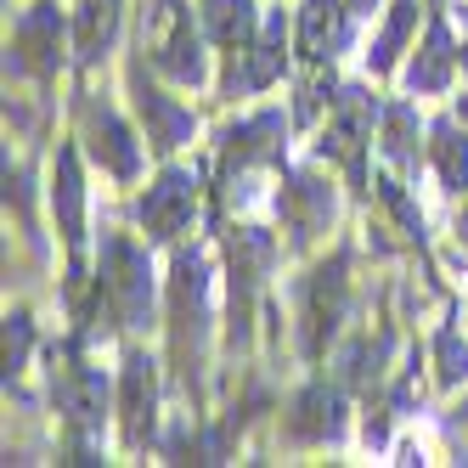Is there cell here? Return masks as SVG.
<instances>
[{
    "mask_svg": "<svg viewBox=\"0 0 468 468\" xmlns=\"http://www.w3.org/2000/svg\"><path fill=\"white\" fill-rule=\"evenodd\" d=\"M226 271L215 265V249L192 238L170 249V277H164V361H170V389H181L192 407H204L215 345H226Z\"/></svg>",
    "mask_w": 468,
    "mask_h": 468,
    "instance_id": "1",
    "label": "cell"
},
{
    "mask_svg": "<svg viewBox=\"0 0 468 468\" xmlns=\"http://www.w3.org/2000/svg\"><path fill=\"white\" fill-rule=\"evenodd\" d=\"M293 102H260L238 113L215 136V197L226 215L254 220V209H271V192L288 170V136H293Z\"/></svg>",
    "mask_w": 468,
    "mask_h": 468,
    "instance_id": "2",
    "label": "cell"
},
{
    "mask_svg": "<svg viewBox=\"0 0 468 468\" xmlns=\"http://www.w3.org/2000/svg\"><path fill=\"white\" fill-rule=\"evenodd\" d=\"M158 254L136 226H108L96 238L90 260V305L96 322L108 316L119 339H153L164 327V277H158Z\"/></svg>",
    "mask_w": 468,
    "mask_h": 468,
    "instance_id": "3",
    "label": "cell"
},
{
    "mask_svg": "<svg viewBox=\"0 0 468 468\" xmlns=\"http://www.w3.org/2000/svg\"><path fill=\"white\" fill-rule=\"evenodd\" d=\"M288 311H293V345L305 367L333 361V350L345 345L350 316H356V260L350 243H327L305 260V271L288 288Z\"/></svg>",
    "mask_w": 468,
    "mask_h": 468,
    "instance_id": "4",
    "label": "cell"
},
{
    "mask_svg": "<svg viewBox=\"0 0 468 468\" xmlns=\"http://www.w3.org/2000/svg\"><path fill=\"white\" fill-rule=\"evenodd\" d=\"M345 197H356V192H350V181L333 170V164H322L311 153L288 164L277 192H271V226L282 231L288 260H311L316 249H327L333 238H339Z\"/></svg>",
    "mask_w": 468,
    "mask_h": 468,
    "instance_id": "5",
    "label": "cell"
},
{
    "mask_svg": "<svg viewBox=\"0 0 468 468\" xmlns=\"http://www.w3.org/2000/svg\"><path fill=\"white\" fill-rule=\"evenodd\" d=\"M136 51L170 85H181L186 96H209L220 85V62H215V46H209V28H204L197 0H142Z\"/></svg>",
    "mask_w": 468,
    "mask_h": 468,
    "instance_id": "6",
    "label": "cell"
},
{
    "mask_svg": "<svg viewBox=\"0 0 468 468\" xmlns=\"http://www.w3.org/2000/svg\"><path fill=\"white\" fill-rule=\"evenodd\" d=\"M378 108H384V85L367 74L345 80V90L333 96V108L311 124L305 153L333 164L356 197H373V170H378Z\"/></svg>",
    "mask_w": 468,
    "mask_h": 468,
    "instance_id": "7",
    "label": "cell"
},
{
    "mask_svg": "<svg viewBox=\"0 0 468 468\" xmlns=\"http://www.w3.org/2000/svg\"><path fill=\"white\" fill-rule=\"evenodd\" d=\"M51 407L62 423V463H102L113 429V367L90 361L80 339L51 367Z\"/></svg>",
    "mask_w": 468,
    "mask_h": 468,
    "instance_id": "8",
    "label": "cell"
},
{
    "mask_svg": "<svg viewBox=\"0 0 468 468\" xmlns=\"http://www.w3.org/2000/svg\"><path fill=\"white\" fill-rule=\"evenodd\" d=\"M80 102H74V142L85 147L90 170L113 181L119 192H136L147 181V164H153V147L142 136L136 113H130V102H113V90L90 85V74H80Z\"/></svg>",
    "mask_w": 468,
    "mask_h": 468,
    "instance_id": "9",
    "label": "cell"
},
{
    "mask_svg": "<svg viewBox=\"0 0 468 468\" xmlns=\"http://www.w3.org/2000/svg\"><path fill=\"white\" fill-rule=\"evenodd\" d=\"M164 395H170V361L147 339H119L113 367V446L124 457H147L164 446Z\"/></svg>",
    "mask_w": 468,
    "mask_h": 468,
    "instance_id": "10",
    "label": "cell"
},
{
    "mask_svg": "<svg viewBox=\"0 0 468 468\" xmlns=\"http://www.w3.org/2000/svg\"><path fill=\"white\" fill-rule=\"evenodd\" d=\"M209 176L204 164H192L186 153L181 158H158L153 176L130 192V226L142 231L153 249H181L197 238V226H204V204H209Z\"/></svg>",
    "mask_w": 468,
    "mask_h": 468,
    "instance_id": "11",
    "label": "cell"
},
{
    "mask_svg": "<svg viewBox=\"0 0 468 468\" xmlns=\"http://www.w3.org/2000/svg\"><path fill=\"white\" fill-rule=\"evenodd\" d=\"M119 96L130 102V113L142 124V136L153 147V164L158 158H181L186 147H197V136H204V113H197L186 102V90L164 80L136 46L119 57Z\"/></svg>",
    "mask_w": 468,
    "mask_h": 468,
    "instance_id": "12",
    "label": "cell"
},
{
    "mask_svg": "<svg viewBox=\"0 0 468 468\" xmlns=\"http://www.w3.org/2000/svg\"><path fill=\"white\" fill-rule=\"evenodd\" d=\"M74 69V6L69 0H23L6 23V85L51 90Z\"/></svg>",
    "mask_w": 468,
    "mask_h": 468,
    "instance_id": "13",
    "label": "cell"
},
{
    "mask_svg": "<svg viewBox=\"0 0 468 468\" xmlns=\"http://www.w3.org/2000/svg\"><path fill=\"white\" fill-rule=\"evenodd\" d=\"M90 158L85 147L69 136H57L51 164H46V220H51V238L62 243V260H69V282L80 288L85 277V260H90Z\"/></svg>",
    "mask_w": 468,
    "mask_h": 468,
    "instance_id": "14",
    "label": "cell"
},
{
    "mask_svg": "<svg viewBox=\"0 0 468 468\" xmlns=\"http://www.w3.org/2000/svg\"><path fill=\"white\" fill-rule=\"evenodd\" d=\"M356 389L339 373H311L288 400H282V418H277V441L293 452H339L350 446V423H356Z\"/></svg>",
    "mask_w": 468,
    "mask_h": 468,
    "instance_id": "15",
    "label": "cell"
},
{
    "mask_svg": "<svg viewBox=\"0 0 468 468\" xmlns=\"http://www.w3.org/2000/svg\"><path fill=\"white\" fill-rule=\"evenodd\" d=\"M457 80H463V40L452 35L446 6H429V23H423V35H418L412 57L400 62L395 90L418 96V102H452Z\"/></svg>",
    "mask_w": 468,
    "mask_h": 468,
    "instance_id": "16",
    "label": "cell"
},
{
    "mask_svg": "<svg viewBox=\"0 0 468 468\" xmlns=\"http://www.w3.org/2000/svg\"><path fill=\"white\" fill-rule=\"evenodd\" d=\"M361 17L345 0H293V57L299 69H345V57L361 51Z\"/></svg>",
    "mask_w": 468,
    "mask_h": 468,
    "instance_id": "17",
    "label": "cell"
},
{
    "mask_svg": "<svg viewBox=\"0 0 468 468\" xmlns=\"http://www.w3.org/2000/svg\"><path fill=\"white\" fill-rule=\"evenodd\" d=\"M299 57H293V6H265V23H260V40L254 51L243 57V69L231 74V85L220 90V102H260L265 90H277L282 80H293Z\"/></svg>",
    "mask_w": 468,
    "mask_h": 468,
    "instance_id": "18",
    "label": "cell"
},
{
    "mask_svg": "<svg viewBox=\"0 0 468 468\" xmlns=\"http://www.w3.org/2000/svg\"><path fill=\"white\" fill-rule=\"evenodd\" d=\"M429 23V0H389V6L367 23L361 51H356V74H367L373 85H395L400 80V62L412 57L418 35Z\"/></svg>",
    "mask_w": 468,
    "mask_h": 468,
    "instance_id": "19",
    "label": "cell"
},
{
    "mask_svg": "<svg viewBox=\"0 0 468 468\" xmlns=\"http://www.w3.org/2000/svg\"><path fill=\"white\" fill-rule=\"evenodd\" d=\"M378 170H395L400 181L429 176V119L423 102L407 90H384L378 108Z\"/></svg>",
    "mask_w": 468,
    "mask_h": 468,
    "instance_id": "20",
    "label": "cell"
},
{
    "mask_svg": "<svg viewBox=\"0 0 468 468\" xmlns=\"http://www.w3.org/2000/svg\"><path fill=\"white\" fill-rule=\"evenodd\" d=\"M197 12H204L209 46H215V62H220V85H215V96H220L231 85V74L243 69V57L254 51V40H260L265 6L260 0H197Z\"/></svg>",
    "mask_w": 468,
    "mask_h": 468,
    "instance_id": "21",
    "label": "cell"
},
{
    "mask_svg": "<svg viewBox=\"0 0 468 468\" xmlns=\"http://www.w3.org/2000/svg\"><path fill=\"white\" fill-rule=\"evenodd\" d=\"M74 6V69L96 74L102 62L124 57V23H130V0H69Z\"/></svg>",
    "mask_w": 468,
    "mask_h": 468,
    "instance_id": "22",
    "label": "cell"
},
{
    "mask_svg": "<svg viewBox=\"0 0 468 468\" xmlns=\"http://www.w3.org/2000/svg\"><path fill=\"white\" fill-rule=\"evenodd\" d=\"M423 361H429V389L434 395H463L468 389V322H463V305H452L429 327Z\"/></svg>",
    "mask_w": 468,
    "mask_h": 468,
    "instance_id": "23",
    "label": "cell"
},
{
    "mask_svg": "<svg viewBox=\"0 0 468 468\" xmlns=\"http://www.w3.org/2000/svg\"><path fill=\"white\" fill-rule=\"evenodd\" d=\"M429 181L441 186L446 204L468 192V124L452 108L429 119Z\"/></svg>",
    "mask_w": 468,
    "mask_h": 468,
    "instance_id": "24",
    "label": "cell"
},
{
    "mask_svg": "<svg viewBox=\"0 0 468 468\" xmlns=\"http://www.w3.org/2000/svg\"><path fill=\"white\" fill-rule=\"evenodd\" d=\"M0 350H6V389L23 384L28 373H35V350H40V322L28 305L6 311V327H0Z\"/></svg>",
    "mask_w": 468,
    "mask_h": 468,
    "instance_id": "25",
    "label": "cell"
},
{
    "mask_svg": "<svg viewBox=\"0 0 468 468\" xmlns=\"http://www.w3.org/2000/svg\"><path fill=\"white\" fill-rule=\"evenodd\" d=\"M446 429L457 434V441H468V389L457 395V407H452V418H446Z\"/></svg>",
    "mask_w": 468,
    "mask_h": 468,
    "instance_id": "26",
    "label": "cell"
},
{
    "mask_svg": "<svg viewBox=\"0 0 468 468\" xmlns=\"http://www.w3.org/2000/svg\"><path fill=\"white\" fill-rule=\"evenodd\" d=\"M345 6H350V12H356L361 23H373V17H378V12L389 6V0H345Z\"/></svg>",
    "mask_w": 468,
    "mask_h": 468,
    "instance_id": "27",
    "label": "cell"
},
{
    "mask_svg": "<svg viewBox=\"0 0 468 468\" xmlns=\"http://www.w3.org/2000/svg\"><path fill=\"white\" fill-rule=\"evenodd\" d=\"M446 108H452V113H457V119L468 124V90H463V96H452V102H446Z\"/></svg>",
    "mask_w": 468,
    "mask_h": 468,
    "instance_id": "28",
    "label": "cell"
},
{
    "mask_svg": "<svg viewBox=\"0 0 468 468\" xmlns=\"http://www.w3.org/2000/svg\"><path fill=\"white\" fill-rule=\"evenodd\" d=\"M463 85H468V28H463Z\"/></svg>",
    "mask_w": 468,
    "mask_h": 468,
    "instance_id": "29",
    "label": "cell"
},
{
    "mask_svg": "<svg viewBox=\"0 0 468 468\" xmlns=\"http://www.w3.org/2000/svg\"><path fill=\"white\" fill-rule=\"evenodd\" d=\"M457 305H463V322H468V293H463V299H457Z\"/></svg>",
    "mask_w": 468,
    "mask_h": 468,
    "instance_id": "30",
    "label": "cell"
},
{
    "mask_svg": "<svg viewBox=\"0 0 468 468\" xmlns=\"http://www.w3.org/2000/svg\"><path fill=\"white\" fill-rule=\"evenodd\" d=\"M429 6H452V0H429Z\"/></svg>",
    "mask_w": 468,
    "mask_h": 468,
    "instance_id": "31",
    "label": "cell"
}]
</instances>
